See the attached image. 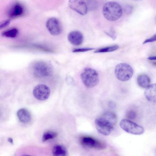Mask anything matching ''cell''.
Segmentation results:
<instances>
[{"label":"cell","mask_w":156,"mask_h":156,"mask_svg":"<svg viewBox=\"0 0 156 156\" xmlns=\"http://www.w3.org/2000/svg\"><path fill=\"white\" fill-rule=\"evenodd\" d=\"M117 121V116L114 113L107 112L96 119L95 123L96 128L100 133L108 136L112 131Z\"/></svg>","instance_id":"obj_1"},{"label":"cell","mask_w":156,"mask_h":156,"mask_svg":"<svg viewBox=\"0 0 156 156\" xmlns=\"http://www.w3.org/2000/svg\"><path fill=\"white\" fill-rule=\"evenodd\" d=\"M102 12L105 19L110 21H114L121 17L122 9L121 5L117 2L109 1L103 6Z\"/></svg>","instance_id":"obj_2"},{"label":"cell","mask_w":156,"mask_h":156,"mask_svg":"<svg viewBox=\"0 0 156 156\" xmlns=\"http://www.w3.org/2000/svg\"><path fill=\"white\" fill-rule=\"evenodd\" d=\"M81 80L84 85L88 88L96 86L99 81V76L97 72L90 68H84L80 74Z\"/></svg>","instance_id":"obj_3"},{"label":"cell","mask_w":156,"mask_h":156,"mask_svg":"<svg viewBox=\"0 0 156 156\" xmlns=\"http://www.w3.org/2000/svg\"><path fill=\"white\" fill-rule=\"evenodd\" d=\"M34 75L38 77H44L50 76L53 72L51 65L43 61L35 62L32 66Z\"/></svg>","instance_id":"obj_4"},{"label":"cell","mask_w":156,"mask_h":156,"mask_svg":"<svg viewBox=\"0 0 156 156\" xmlns=\"http://www.w3.org/2000/svg\"><path fill=\"white\" fill-rule=\"evenodd\" d=\"M115 73L118 80L122 81H126L132 77L133 71L129 65L126 63H121L116 66Z\"/></svg>","instance_id":"obj_5"},{"label":"cell","mask_w":156,"mask_h":156,"mask_svg":"<svg viewBox=\"0 0 156 156\" xmlns=\"http://www.w3.org/2000/svg\"><path fill=\"white\" fill-rule=\"evenodd\" d=\"M119 125L123 130L131 134L140 135L144 132V129L142 127L127 119L121 120Z\"/></svg>","instance_id":"obj_6"},{"label":"cell","mask_w":156,"mask_h":156,"mask_svg":"<svg viewBox=\"0 0 156 156\" xmlns=\"http://www.w3.org/2000/svg\"><path fill=\"white\" fill-rule=\"evenodd\" d=\"M50 90L49 87L44 84H39L36 86L33 90L34 96L37 99L45 100L49 97Z\"/></svg>","instance_id":"obj_7"},{"label":"cell","mask_w":156,"mask_h":156,"mask_svg":"<svg viewBox=\"0 0 156 156\" xmlns=\"http://www.w3.org/2000/svg\"><path fill=\"white\" fill-rule=\"evenodd\" d=\"M68 5L70 9L81 15L87 14V7L83 0H69Z\"/></svg>","instance_id":"obj_8"},{"label":"cell","mask_w":156,"mask_h":156,"mask_svg":"<svg viewBox=\"0 0 156 156\" xmlns=\"http://www.w3.org/2000/svg\"><path fill=\"white\" fill-rule=\"evenodd\" d=\"M46 27L50 33L53 35H57L61 32L62 28L59 21L55 18L49 19L46 23Z\"/></svg>","instance_id":"obj_9"},{"label":"cell","mask_w":156,"mask_h":156,"mask_svg":"<svg viewBox=\"0 0 156 156\" xmlns=\"http://www.w3.org/2000/svg\"><path fill=\"white\" fill-rule=\"evenodd\" d=\"M81 143L83 145L87 147L98 150L103 149L105 147V144L102 142L90 137H83Z\"/></svg>","instance_id":"obj_10"},{"label":"cell","mask_w":156,"mask_h":156,"mask_svg":"<svg viewBox=\"0 0 156 156\" xmlns=\"http://www.w3.org/2000/svg\"><path fill=\"white\" fill-rule=\"evenodd\" d=\"M68 39L72 44L75 46H79L82 43L83 37L81 32L78 30H75L69 34Z\"/></svg>","instance_id":"obj_11"},{"label":"cell","mask_w":156,"mask_h":156,"mask_svg":"<svg viewBox=\"0 0 156 156\" xmlns=\"http://www.w3.org/2000/svg\"><path fill=\"white\" fill-rule=\"evenodd\" d=\"M146 99L150 102L156 103V83L150 85L144 93Z\"/></svg>","instance_id":"obj_12"},{"label":"cell","mask_w":156,"mask_h":156,"mask_svg":"<svg viewBox=\"0 0 156 156\" xmlns=\"http://www.w3.org/2000/svg\"><path fill=\"white\" fill-rule=\"evenodd\" d=\"M24 12L23 6L19 3L14 4L10 9L8 15L11 18L17 17L21 16Z\"/></svg>","instance_id":"obj_13"},{"label":"cell","mask_w":156,"mask_h":156,"mask_svg":"<svg viewBox=\"0 0 156 156\" xmlns=\"http://www.w3.org/2000/svg\"><path fill=\"white\" fill-rule=\"evenodd\" d=\"M17 115L19 120L22 122L27 123L31 120V114L26 109L22 108L19 110L17 112Z\"/></svg>","instance_id":"obj_14"},{"label":"cell","mask_w":156,"mask_h":156,"mask_svg":"<svg viewBox=\"0 0 156 156\" xmlns=\"http://www.w3.org/2000/svg\"><path fill=\"white\" fill-rule=\"evenodd\" d=\"M137 82L140 87L146 88L150 85L151 80L147 75L140 74L137 77Z\"/></svg>","instance_id":"obj_15"},{"label":"cell","mask_w":156,"mask_h":156,"mask_svg":"<svg viewBox=\"0 0 156 156\" xmlns=\"http://www.w3.org/2000/svg\"><path fill=\"white\" fill-rule=\"evenodd\" d=\"M52 152L53 155L55 156H65L67 154L66 148L60 145H57L53 148Z\"/></svg>","instance_id":"obj_16"},{"label":"cell","mask_w":156,"mask_h":156,"mask_svg":"<svg viewBox=\"0 0 156 156\" xmlns=\"http://www.w3.org/2000/svg\"><path fill=\"white\" fill-rule=\"evenodd\" d=\"M18 33V30L16 28H13L3 32L2 35L7 37L14 38L17 36Z\"/></svg>","instance_id":"obj_17"},{"label":"cell","mask_w":156,"mask_h":156,"mask_svg":"<svg viewBox=\"0 0 156 156\" xmlns=\"http://www.w3.org/2000/svg\"><path fill=\"white\" fill-rule=\"evenodd\" d=\"M119 48V46L117 45H112L98 49L94 51V53H99L112 52L116 50Z\"/></svg>","instance_id":"obj_18"},{"label":"cell","mask_w":156,"mask_h":156,"mask_svg":"<svg viewBox=\"0 0 156 156\" xmlns=\"http://www.w3.org/2000/svg\"><path fill=\"white\" fill-rule=\"evenodd\" d=\"M57 136V133L52 131H47L43 134L42 140L43 142H45L49 140L54 139Z\"/></svg>","instance_id":"obj_19"},{"label":"cell","mask_w":156,"mask_h":156,"mask_svg":"<svg viewBox=\"0 0 156 156\" xmlns=\"http://www.w3.org/2000/svg\"><path fill=\"white\" fill-rule=\"evenodd\" d=\"M136 113L133 111L130 110L126 114L127 117L130 119H133L136 117Z\"/></svg>","instance_id":"obj_20"},{"label":"cell","mask_w":156,"mask_h":156,"mask_svg":"<svg viewBox=\"0 0 156 156\" xmlns=\"http://www.w3.org/2000/svg\"><path fill=\"white\" fill-rule=\"evenodd\" d=\"M93 49H94V48H78L73 50L72 51L73 52L75 53L83 52L90 51L91 50H92Z\"/></svg>","instance_id":"obj_21"},{"label":"cell","mask_w":156,"mask_h":156,"mask_svg":"<svg viewBox=\"0 0 156 156\" xmlns=\"http://www.w3.org/2000/svg\"><path fill=\"white\" fill-rule=\"evenodd\" d=\"M124 10L126 14H130L133 11V8L132 6L127 5L125 7Z\"/></svg>","instance_id":"obj_22"},{"label":"cell","mask_w":156,"mask_h":156,"mask_svg":"<svg viewBox=\"0 0 156 156\" xmlns=\"http://www.w3.org/2000/svg\"><path fill=\"white\" fill-rule=\"evenodd\" d=\"M105 33L113 39L115 38L116 34L113 28H111L108 32H106Z\"/></svg>","instance_id":"obj_23"},{"label":"cell","mask_w":156,"mask_h":156,"mask_svg":"<svg viewBox=\"0 0 156 156\" xmlns=\"http://www.w3.org/2000/svg\"><path fill=\"white\" fill-rule=\"evenodd\" d=\"M156 41V34L153 35L152 36L149 38L145 40L143 42V44L145 43L153 42Z\"/></svg>","instance_id":"obj_24"},{"label":"cell","mask_w":156,"mask_h":156,"mask_svg":"<svg viewBox=\"0 0 156 156\" xmlns=\"http://www.w3.org/2000/svg\"><path fill=\"white\" fill-rule=\"evenodd\" d=\"M10 21L11 20L10 19H8L5 21L0 24V29L3 28L8 26L10 23Z\"/></svg>","instance_id":"obj_25"},{"label":"cell","mask_w":156,"mask_h":156,"mask_svg":"<svg viewBox=\"0 0 156 156\" xmlns=\"http://www.w3.org/2000/svg\"><path fill=\"white\" fill-rule=\"evenodd\" d=\"M147 59L151 60H156V56L149 57Z\"/></svg>","instance_id":"obj_26"},{"label":"cell","mask_w":156,"mask_h":156,"mask_svg":"<svg viewBox=\"0 0 156 156\" xmlns=\"http://www.w3.org/2000/svg\"><path fill=\"white\" fill-rule=\"evenodd\" d=\"M8 141L11 143V144H13V140L12 139L11 137H9L8 139Z\"/></svg>","instance_id":"obj_27"},{"label":"cell","mask_w":156,"mask_h":156,"mask_svg":"<svg viewBox=\"0 0 156 156\" xmlns=\"http://www.w3.org/2000/svg\"><path fill=\"white\" fill-rule=\"evenodd\" d=\"M133 1H141V0H133Z\"/></svg>","instance_id":"obj_28"},{"label":"cell","mask_w":156,"mask_h":156,"mask_svg":"<svg viewBox=\"0 0 156 156\" xmlns=\"http://www.w3.org/2000/svg\"><path fill=\"white\" fill-rule=\"evenodd\" d=\"M155 154L156 155V149L155 150Z\"/></svg>","instance_id":"obj_29"}]
</instances>
